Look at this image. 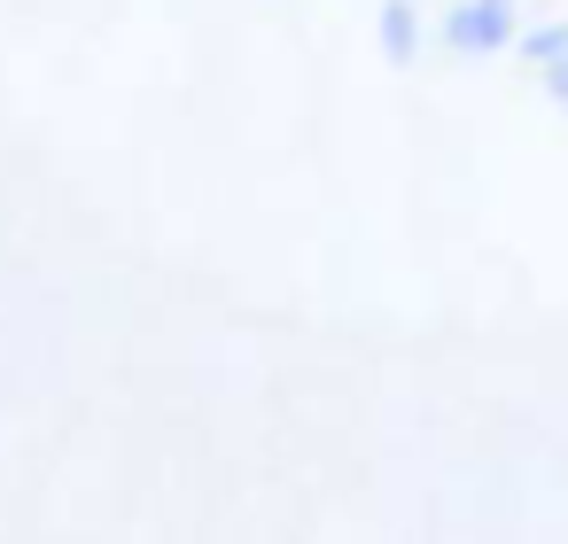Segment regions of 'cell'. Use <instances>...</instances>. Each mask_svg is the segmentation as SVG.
<instances>
[{
  "label": "cell",
  "instance_id": "6da1fadb",
  "mask_svg": "<svg viewBox=\"0 0 568 544\" xmlns=\"http://www.w3.org/2000/svg\"><path fill=\"white\" fill-rule=\"evenodd\" d=\"M444 48L452 55H498V48H514V0H452V9H444Z\"/></svg>",
  "mask_w": 568,
  "mask_h": 544
},
{
  "label": "cell",
  "instance_id": "7a4b0ae2",
  "mask_svg": "<svg viewBox=\"0 0 568 544\" xmlns=\"http://www.w3.org/2000/svg\"><path fill=\"white\" fill-rule=\"evenodd\" d=\"M382 55L397 71L420 55V9H413V0H382Z\"/></svg>",
  "mask_w": 568,
  "mask_h": 544
},
{
  "label": "cell",
  "instance_id": "3957f363",
  "mask_svg": "<svg viewBox=\"0 0 568 544\" xmlns=\"http://www.w3.org/2000/svg\"><path fill=\"white\" fill-rule=\"evenodd\" d=\"M514 48H521V63H552V55H568V17L560 24H537V32H514Z\"/></svg>",
  "mask_w": 568,
  "mask_h": 544
},
{
  "label": "cell",
  "instance_id": "277c9868",
  "mask_svg": "<svg viewBox=\"0 0 568 544\" xmlns=\"http://www.w3.org/2000/svg\"><path fill=\"white\" fill-rule=\"evenodd\" d=\"M545 94L568 110V55H552V63H545Z\"/></svg>",
  "mask_w": 568,
  "mask_h": 544
}]
</instances>
